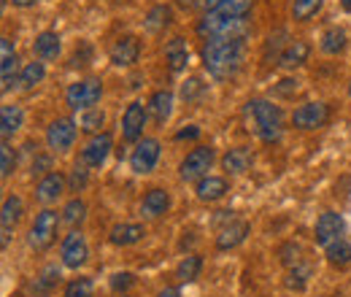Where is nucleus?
Masks as SVG:
<instances>
[{"instance_id":"nucleus-1","label":"nucleus","mask_w":351,"mask_h":297,"mask_svg":"<svg viewBox=\"0 0 351 297\" xmlns=\"http://www.w3.org/2000/svg\"><path fill=\"white\" fill-rule=\"evenodd\" d=\"M200 60L217 82H227L243 68L246 43L243 38H206L200 46Z\"/></svg>"},{"instance_id":"nucleus-2","label":"nucleus","mask_w":351,"mask_h":297,"mask_svg":"<svg viewBox=\"0 0 351 297\" xmlns=\"http://www.w3.org/2000/svg\"><path fill=\"white\" fill-rule=\"evenodd\" d=\"M246 125L249 130L263 141V143H278L284 135V114L276 103L265 100V97H252L246 103Z\"/></svg>"},{"instance_id":"nucleus-3","label":"nucleus","mask_w":351,"mask_h":297,"mask_svg":"<svg viewBox=\"0 0 351 297\" xmlns=\"http://www.w3.org/2000/svg\"><path fill=\"white\" fill-rule=\"evenodd\" d=\"M195 30L203 38H246L252 25L246 16H227L221 11H206L197 19Z\"/></svg>"},{"instance_id":"nucleus-4","label":"nucleus","mask_w":351,"mask_h":297,"mask_svg":"<svg viewBox=\"0 0 351 297\" xmlns=\"http://www.w3.org/2000/svg\"><path fill=\"white\" fill-rule=\"evenodd\" d=\"M103 97V82L100 79H79L65 89V103L73 111H87L95 108Z\"/></svg>"},{"instance_id":"nucleus-5","label":"nucleus","mask_w":351,"mask_h":297,"mask_svg":"<svg viewBox=\"0 0 351 297\" xmlns=\"http://www.w3.org/2000/svg\"><path fill=\"white\" fill-rule=\"evenodd\" d=\"M214 163H217L214 146H197V149H192V152L181 160L178 176H181V181H200V178L208 176V170L214 168Z\"/></svg>"},{"instance_id":"nucleus-6","label":"nucleus","mask_w":351,"mask_h":297,"mask_svg":"<svg viewBox=\"0 0 351 297\" xmlns=\"http://www.w3.org/2000/svg\"><path fill=\"white\" fill-rule=\"evenodd\" d=\"M60 222H62V216H57V211H51V209H44V211L38 213L33 227H30V249L46 252L57 241Z\"/></svg>"},{"instance_id":"nucleus-7","label":"nucleus","mask_w":351,"mask_h":297,"mask_svg":"<svg viewBox=\"0 0 351 297\" xmlns=\"http://www.w3.org/2000/svg\"><path fill=\"white\" fill-rule=\"evenodd\" d=\"M160 152H162V146H160V141H157V138H141V141H138V146L132 149V154H130L132 173H138V176L152 173L154 165L160 163Z\"/></svg>"},{"instance_id":"nucleus-8","label":"nucleus","mask_w":351,"mask_h":297,"mask_svg":"<svg viewBox=\"0 0 351 297\" xmlns=\"http://www.w3.org/2000/svg\"><path fill=\"white\" fill-rule=\"evenodd\" d=\"M146 119H149V106H143L141 100H132L122 114V141L125 143H138L143 138Z\"/></svg>"},{"instance_id":"nucleus-9","label":"nucleus","mask_w":351,"mask_h":297,"mask_svg":"<svg viewBox=\"0 0 351 297\" xmlns=\"http://www.w3.org/2000/svg\"><path fill=\"white\" fill-rule=\"evenodd\" d=\"M76 135H79L76 122L68 119V117H60V119H54L49 125V130H46V143H49L51 152H68V149H73Z\"/></svg>"},{"instance_id":"nucleus-10","label":"nucleus","mask_w":351,"mask_h":297,"mask_svg":"<svg viewBox=\"0 0 351 297\" xmlns=\"http://www.w3.org/2000/svg\"><path fill=\"white\" fill-rule=\"evenodd\" d=\"M332 111L327 103H306L300 108H295L292 114V128L298 130H319L330 122Z\"/></svg>"},{"instance_id":"nucleus-11","label":"nucleus","mask_w":351,"mask_h":297,"mask_svg":"<svg viewBox=\"0 0 351 297\" xmlns=\"http://www.w3.org/2000/svg\"><path fill=\"white\" fill-rule=\"evenodd\" d=\"M60 257H62V265L65 268H71V270H79L84 262H87L89 257V246H87V238L79 233V230H73V233H68L65 238H62V246H60Z\"/></svg>"},{"instance_id":"nucleus-12","label":"nucleus","mask_w":351,"mask_h":297,"mask_svg":"<svg viewBox=\"0 0 351 297\" xmlns=\"http://www.w3.org/2000/svg\"><path fill=\"white\" fill-rule=\"evenodd\" d=\"M343 230H346V222L338 211H324L316 219V227H313V238L319 246H330L332 241L343 238Z\"/></svg>"},{"instance_id":"nucleus-13","label":"nucleus","mask_w":351,"mask_h":297,"mask_svg":"<svg viewBox=\"0 0 351 297\" xmlns=\"http://www.w3.org/2000/svg\"><path fill=\"white\" fill-rule=\"evenodd\" d=\"M111 149H114V138L108 132H97V135L89 138V143L82 149V163L95 170L103 168L108 154H111Z\"/></svg>"},{"instance_id":"nucleus-14","label":"nucleus","mask_w":351,"mask_h":297,"mask_svg":"<svg viewBox=\"0 0 351 297\" xmlns=\"http://www.w3.org/2000/svg\"><path fill=\"white\" fill-rule=\"evenodd\" d=\"M19 57H16V46L8 36H3L0 41V76H3V92H8L14 82H19Z\"/></svg>"},{"instance_id":"nucleus-15","label":"nucleus","mask_w":351,"mask_h":297,"mask_svg":"<svg viewBox=\"0 0 351 297\" xmlns=\"http://www.w3.org/2000/svg\"><path fill=\"white\" fill-rule=\"evenodd\" d=\"M108 57H111V62L117 68H132L138 62V57H141V41L135 36H122L111 46Z\"/></svg>"},{"instance_id":"nucleus-16","label":"nucleus","mask_w":351,"mask_h":297,"mask_svg":"<svg viewBox=\"0 0 351 297\" xmlns=\"http://www.w3.org/2000/svg\"><path fill=\"white\" fill-rule=\"evenodd\" d=\"M249 233H252V224H249V222L232 219L230 224H224L219 230V235H217V249H219V252H230V249L241 246Z\"/></svg>"},{"instance_id":"nucleus-17","label":"nucleus","mask_w":351,"mask_h":297,"mask_svg":"<svg viewBox=\"0 0 351 297\" xmlns=\"http://www.w3.org/2000/svg\"><path fill=\"white\" fill-rule=\"evenodd\" d=\"M65 187H68L65 176H62L60 170H51V173L41 176V181L36 184V198H38L41 203H54V200H60V198H62Z\"/></svg>"},{"instance_id":"nucleus-18","label":"nucleus","mask_w":351,"mask_h":297,"mask_svg":"<svg viewBox=\"0 0 351 297\" xmlns=\"http://www.w3.org/2000/svg\"><path fill=\"white\" fill-rule=\"evenodd\" d=\"M171 211V195L168 189H149L141 200V213L146 219H160Z\"/></svg>"},{"instance_id":"nucleus-19","label":"nucleus","mask_w":351,"mask_h":297,"mask_svg":"<svg viewBox=\"0 0 351 297\" xmlns=\"http://www.w3.org/2000/svg\"><path fill=\"white\" fill-rule=\"evenodd\" d=\"M22 211H25V206H22V198H16V195H8V198L3 200V211H0V224H3V246H8L11 230L19 224V219H22Z\"/></svg>"},{"instance_id":"nucleus-20","label":"nucleus","mask_w":351,"mask_h":297,"mask_svg":"<svg viewBox=\"0 0 351 297\" xmlns=\"http://www.w3.org/2000/svg\"><path fill=\"white\" fill-rule=\"evenodd\" d=\"M254 165V152L249 146H235L221 157V168L227 170L230 176H241Z\"/></svg>"},{"instance_id":"nucleus-21","label":"nucleus","mask_w":351,"mask_h":297,"mask_svg":"<svg viewBox=\"0 0 351 297\" xmlns=\"http://www.w3.org/2000/svg\"><path fill=\"white\" fill-rule=\"evenodd\" d=\"M195 192H197V200H203V203H217V200H221V198L230 192V184H227V178H221V176H206V178L197 181Z\"/></svg>"},{"instance_id":"nucleus-22","label":"nucleus","mask_w":351,"mask_h":297,"mask_svg":"<svg viewBox=\"0 0 351 297\" xmlns=\"http://www.w3.org/2000/svg\"><path fill=\"white\" fill-rule=\"evenodd\" d=\"M143 235H146V227L143 224H138V222H122V224H117L111 230L108 241L114 246H132V243L143 241Z\"/></svg>"},{"instance_id":"nucleus-23","label":"nucleus","mask_w":351,"mask_h":297,"mask_svg":"<svg viewBox=\"0 0 351 297\" xmlns=\"http://www.w3.org/2000/svg\"><path fill=\"white\" fill-rule=\"evenodd\" d=\"M149 114L154 117L157 125H165L173 114V92L168 89H157L152 97H149Z\"/></svg>"},{"instance_id":"nucleus-24","label":"nucleus","mask_w":351,"mask_h":297,"mask_svg":"<svg viewBox=\"0 0 351 297\" xmlns=\"http://www.w3.org/2000/svg\"><path fill=\"white\" fill-rule=\"evenodd\" d=\"M165 62H168V71L171 73H181L189 62V49H186V41L181 36H176L168 41L165 46Z\"/></svg>"},{"instance_id":"nucleus-25","label":"nucleus","mask_w":351,"mask_h":297,"mask_svg":"<svg viewBox=\"0 0 351 297\" xmlns=\"http://www.w3.org/2000/svg\"><path fill=\"white\" fill-rule=\"evenodd\" d=\"M171 22H173V11H171V5H165V3L152 5L149 14H146V19H143V25H146V30H149L152 36L165 33V27H168Z\"/></svg>"},{"instance_id":"nucleus-26","label":"nucleus","mask_w":351,"mask_h":297,"mask_svg":"<svg viewBox=\"0 0 351 297\" xmlns=\"http://www.w3.org/2000/svg\"><path fill=\"white\" fill-rule=\"evenodd\" d=\"M308 57H311V46L308 41H300V38H295V41H289V46L284 49V54H281V68H287V71H292V68H300V65H306Z\"/></svg>"},{"instance_id":"nucleus-27","label":"nucleus","mask_w":351,"mask_h":297,"mask_svg":"<svg viewBox=\"0 0 351 297\" xmlns=\"http://www.w3.org/2000/svg\"><path fill=\"white\" fill-rule=\"evenodd\" d=\"M33 54L38 57V60H57V54H60V36L54 33V30H44V33H38L36 36V41H33Z\"/></svg>"},{"instance_id":"nucleus-28","label":"nucleus","mask_w":351,"mask_h":297,"mask_svg":"<svg viewBox=\"0 0 351 297\" xmlns=\"http://www.w3.org/2000/svg\"><path fill=\"white\" fill-rule=\"evenodd\" d=\"M287 46H289L287 30H276V33H270L267 41H265V49H263L265 62H267V65H278V62H281V54H284Z\"/></svg>"},{"instance_id":"nucleus-29","label":"nucleus","mask_w":351,"mask_h":297,"mask_svg":"<svg viewBox=\"0 0 351 297\" xmlns=\"http://www.w3.org/2000/svg\"><path fill=\"white\" fill-rule=\"evenodd\" d=\"M22 125H25V111H22L19 106H3V111H0V132H3V141H8Z\"/></svg>"},{"instance_id":"nucleus-30","label":"nucleus","mask_w":351,"mask_h":297,"mask_svg":"<svg viewBox=\"0 0 351 297\" xmlns=\"http://www.w3.org/2000/svg\"><path fill=\"white\" fill-rule=\"evenodd\" d=\"M254 8V0H208L206 11H221L227 16H249Z\"/></svg>"},{"instance_id":"nucleus-31","label":"nucleus","mask_w":351,"mask_h":297,"mask_svg":"<svg viewBox=\"0 0 351 297\" xmlns=\"http://www.w3.org/2000/svg\"><path fill=\"white\" fill-rule=\"evenodd\" d=\"M200 270H203V257L186 254L178 262V268H176V281L178 284H192L200 276Z\"/></svg>"},{"instance_id":"nucleus-32","label":"nucleus","mask_w":351,"mask_h":297,"mask_svg":"<svg viewBox=\"0 0 351 297\" xmlns=\"http://www.w3.org/2000/svg\"><path fill=\"white\" fill-rule=\"evenodd\" d=\"M324 254H327V262L332 268H346V265H351V241H346V238L332 241L330 246H324Z\"/></svg>"},{"instance_id":"nucleus-33","label":"nucleus","mask_w":351,"mask_h":297,"mask_svg":"<svg viewBox=\"0 0 351 297\" xmlns=\"http://www.w3.org/2000/svg\"><path fill=\"white\" fill-rule=\"evenodd\" d=\"M346 43H349V36H346V30L343 27H330V30H324L322 33V51L324 54H341L343 49H346Z\"/></svg>"},{"instance_id":"nucleus-34","label":"nucleus","mask_w":351,"mask_h":297,"mask_svg":"<svg viewBox=\"0 0 351 297\" xmlns=\"http://www.w3.org/2000/svg\"><path fill=\"white\" fill-rule=\"evenodd\" d=\"M44 79H46L44 60H33V62H27V65L22 68V73H19V86H22V89H33L36 84H41Z\"/></svg>"},{"instance_id":"nucleus-35","label":"nucleus","mask_w":351,"mask_h":297,"mask_svg":"<svg viewBox=\"0 0 351 297\" xmlns=\"http://www.w3.org/2000/svg\"><path fill=\"white\" fill-rule=\"evenodd\" d=\"M322 8H324V0H292L289 5L295 22H311Z\"/></svg>"},{"instance_id":"nucleus-36","label":"nucleus","mask_w":351,"mask_h":297,"mask_svg":"<svg viewBox=\"0 0 351 297\" xmlns=\"http://www.w3.org/2000/svg\"><path fill=\"white\" fill-rule=\"evenodd\" d=\"M60 284V270L54 268V265H49L44 273L33 281V292L38 297H46V295H51V289Z\"/></svg>"},{"instance_id":"nucleus-37","label":"nucleus","mask_w":351,"mask_h":297,"mask_svg":"<svg viewBox=\"0 0 351 297\" xmlns=\"http://www.w3.org/2000/svg\"><path fill=\"white\" fill-rule=\"evenodd\" d=\"M84 216H87V203H84V200H79V198H73V200L62 209V222H65V224H71V227L82 224V222H84Z\"/></svg>"},{"instance_id":"nucleus-38","label":"nucleus","mask_w":351,"mask_h":297,"mask_svg":"<svg viewBox=\"0 0 351 297\" xmlns=\"http://www.w3.org/2000/svg\"><path fill=\"white\" fill-rule=\"evenodd\" d=\"M308 278H311V265L300 262V265L289 268V276H287V287H289V289H295V292H300V289H306Z\"/></svg>"},{"instance_id":"nucleus-39","label":"nucleus","mask_w":351,"mask_h":297,"mask_svg":"<svg viewBox=\"0 0 351 297\" xmlns=\"http://www.w3.org/2000/svg\"><path fill=\"white\" fill-rule=\"evenodd\" d=\"M92 292H95L92 278H87V276H79V278H73V281H68V284H65V292H62V297H92Z\"/></svg>"},{"instance_id":"nucleus-40","label":"nucleus","mask_w":351,"mask_h":297,"mask_svg":"<svg viewBox=\"0 0 351 297\" xmlns=\"http://www.w3.org/2000/svg\"><path fill=\"white\" fill-rule=\"evenodd\" d=\"M203 95H206V84H203L200 76H189V79L181 84V97H184L186 103H197Z\"/></svg>"},{"instance_id":"nucleus-41","label":"nucleus","mask_w":351,"mask_h":297,"mask_svg":"<svg viewBox=\"0 0 351 297\" xmlns=\"http://www.w3.org/2000/svg\"><path fill=\"white\" fill-rule=\"evenodd\" d=\"M89 165L84 163H76L73 170H71V178H68V187H71V192H84V187L89 184Z\"/></svg>"},{"instance_id":"nucleus-42","label":"nucleus","mask_w":351,"mask_h":297,"mask_svg":"<svg viewBox=\"0 0 351 297\" xmlns=\"http://www.w3.org/2000/svg\"><path fill=\"white\" fill-rule=\"evenodd\" d=\"M103 122H106V114H103V108H87L84 114H82V130L84 132H97V130L103 128Z\"/></svg>"},{"instance_id":"nucleus-43","label":"nucleus","mask_w":351,"mask_h":297,"mask_svg":"<svg viewBox=\"0 0 351 297\" xmlns=\"http://www.w3.org/2000/svg\"><path fill=\"white\" fill-rule=\"evenodd\" d=\"M14 168H16V152L11 149L8 141H3V146H0V173H3V178H8L14 173Z\"/></svg>"},{"instance_id":"nucleus-44","label":"nucleus","mask_w":351,"mask_h":297,"mask_svg":"<svg viewBox=\"0 0 351 297\" xmlns=\"http://www.w3.org/2000/svg\"><path fill=\"white\" fill-rule=\"evenodd\" d=\"M278 257H281V265H287V268H295V265H300L303 262V249L298 246V243H284L281 249H278Z\"/></svg>"},{"instance_id":"nucleus-45","label":"nucleus","mask_w":351,"mask_h":297,"mask_svg":"<svg viewBox=\"0 0 351 297\" xmlns=\"http://www.w3.org/2000/svg\"><path fill=\"white\" fill-rule=\"evenodd\" d=\"M89 62H92V46L89 43H79L76 51H73V57H71V65L73 68H87Z\"/></svg>"},{"instance_id":"nucleus-46","label":"nucleus","mask_w":351,"mask_h":297,"mask_svg":"<svg viewBox=\"0 0 351 297\" xmlns=\"http://www.w3.org/2000/svg\"><path fill=\"white\" fill-rule=\"evenodd\" d=\"M132 284H135V276L132 273H114L111 276V289L114 292H125V289H130Z\"/></svg>"},{"instance_id":"nucleus-47","label":"nucleus","mask_w":351,"mask_h":297,"mask_svg":"<svg viewBox=\"0 0 351 297\" xmlns=\"http://www.w3.org/2000/svg\"><path fill=\"white\" fill-rule=\"evenodd\" d=\"M298 84H300L298 79H281V82L276 84V95H278V97H292V95L300 89Z\"/></svg>"},{"instance_id":"nucleus-48","label":"nucleus","mask_w":351,"mask_h":297,"mask_svg":"<svg viewBox=\"0 0 351 297\" xmlns=\"http://www.w3.org/2000/svg\"><path fill=\"white\" fill-rule=\"evenodd\" d=\"M30 168H33V176H46V173H51V157H49V154H38Z\"/></svg>"},{"instance_id":"nucleus-49","label":"nucleus","mask_w":351,"mask_h":297,"mask_svg":"<svg viewBox=\"0 0 351 297\" xmlns=\"http://www.w3.org/2000/svg\"><path fill=\"white\" fill-rule=\"evenodd\" d=\"M176 5L184 8L186 14H195V11H200V8H208V0H176Z\"/></svg>"},{"instance_id":"nucleus-50","label":"nucleus","mask_w":351,"mask_h":297,"mask_svg":"<svg viewBox=\"0 0 351 297\" xmlns=\"http://www.w3.org/2000/svg\"><path fill=\"white\" fill-rule=\"evenodd\" d=\"M197 135H200V130L195 128V125H189L186 130H178L176 132V141H195Z\"/></svg>"},{"instance_id":"nucleus-51","label":"nucleus","mask_w":351,"mask_h":297,"mask_svg":"<svg viewBox=\"0 0 351 297\" xmlns=\"http://www.w3.org/2000/svg\"><path fill=\"white\" fill-rule=\"evenodd\" d=\"M11 3H14L16 8H30V5H36L38 0H11Z\"/></svg>"},{"instance_id":"nucleus-52","label":"nucleus","mask_w":351,"mask_h":297,"mask_svg":"<svg viewBox=\"0 0 351 297\" xmlns=\"http://www.w3.org/2000/svg\"><path fill=\"white\" fill-rule=\"evenodd\" d=\"M157 297H178V292H176L173 287H165V289H162V292H160Z\"/></svg>"},{"instance_id":"nucleus-53","label":"nucleus","mask_w":351,"mask_h":297,"mask_svg":"<svg viewBox=\"0 0 351 297\" xmlns=\"http://www.w3.org/2000/svg\"><path fill=\"white\" fill-rule=\"evenodd\" d=\"M341 8H343L346 14H351V0H341Z\"/></svg>"},{"instance_id":"nucleus-54","label":"nucleus","mask_w":351,"mask_h":297,"mask_svg":"<svg viewBox=\"0 0 351 297\" xmlns=\"http://www.w3.org/2000/svg\"><path fill=\"white\" fill-rule=\"evenodd\" d=\"M349 95H351V82H349Z\"/></svg>"}]
</instances>
